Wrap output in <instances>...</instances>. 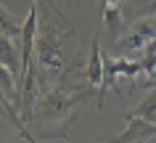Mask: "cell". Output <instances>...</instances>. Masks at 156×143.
<instances>
[{"instance_id": "1", "label": "cell", "mask_w": 156, "mask_h": 143, "mask_svg": "<svg viewBox=\"0 0 156 143\" xmlns=\"http://www.w3.org/2000/svg\"><path fill=\"white\" fill-rule=\"evenodd\" d=\"M74 34V29H61L53 21H40L37 24V42H34V61L48 72H61L64 69V40Z\"/></svg>"}, {"instance_id": "2", "label": "cell", "mask_w": 156, "mask_h": 143, "mask_svg": "<svg viewBox=\"0 0 156 143\" xmlns=\"http://www.w3.org/2000/svg\"><path fill=\"white\" fill-rule=\"evenodd\" d=\"M127 119V127H124V133L114 135V138H106V143H143L148 138H154L156 135V125L151 119H143V117H135V114H124Z\"/></svg>"}, {"instance_id": "3", "label": "cell", "mask_w": 156, "mask_h": 143, "mask_svg": "<svg viewBox=\"0 0 156 143\" xmlns=\"http://www.w3.org/2000/svg\"><path fill=\"white\" fill-rule=\"evenodd\" d=\"M0 64H3V69H8L11 74L16 77V80H21V85H24V61H21V51H16L13 48V42L8 40V37H3L0 40Z\"/></svg>"}, {"instance_id": "4", "label": "cell", "mask_w": 156, "mask_h": 143, "mask_svg": "<svg viewBox=\"0 0 156 143\" xmlns=\"http://www.w3.org/2000/svg\"><path fill=\"white\" fill-rule=\"evenodd\" d=\"M85 80H87L90 88L103 85V53H101L98 37H93V42H90V61H87V69H85Z\"/></svg>"}, {"instance_id": "5", "label": "cell", "mask_w": 156, "mask_h": 143, "mask_svg": "<svg viewBox=\"0 0 156 143\" xmlns=\"http://www.w3.org/2000/svg\"><path fill=\"white\" fill-rule=\"evenodd\" d=\"M103 21H106V29L111 32V37L119 40V34H122V29H124L122 8H119V5H103Z\"/></svg>"}, {"instance_id": "6", "label": "cell", "mask_w": 156, "mask_h": 143, "mask_svg": "<svg viewBox=\"0 0 156 143\" xmlns=\"http://www.w3.org/2000/svg\"><path fill=\"white\" fill-rule=\"evenodd\" d=\"M130 114H135V117H143V119H151V122H154V119H156V90H154V93H148V98H146L143 103H138V106H135Z\"/></svg>"}, {"instance_id": "7", "label": "cell", "mask_w": 156, "mask_h": 143, "mask_svg": "<svg viewBox=\"0 0 156 143\" xmlns=\"http://www.w3.org/2000/svg\"><path fill=\"white\" fill-rule=\"evenodd\" d=\"M21 32H24V24H16L8 13L3 11V37L13 40V37H21Z\"/></svg>"}, {"instance_id": "8", "label": "cell", "mask_w": 156, "mask_h": 143, "mask_svg": "<svg viewBox=\"0 0 156 143\" xmlns=\"http://www.w3.org/2000/svg\"><path fill=\"white\" fill-rule=\"evenodd\" d=\"M154 125H156V119H154Z\"/></svg>"}]
</instances>
